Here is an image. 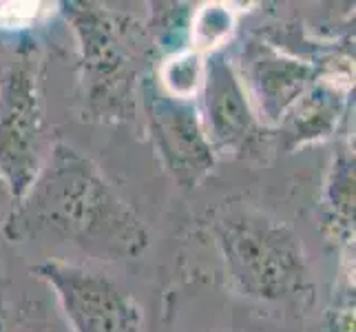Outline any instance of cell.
Wrapping results in <instances>:
<instances>
[{
  "mask_svg": "<svg viewBox=\"0 0 356 332\" xmlns=\"http://www.w3.org/2000/svg\"><path fill=\"white\" fill-rule=\"evenodd\" d=\"M11 244L71 246L97 262H129L151 244L138 211L91 157L67 142L49 146L31 187L5 217Z\"/></svg>",
  "mask_w": 356,
  "mask_h": 332,
  "instance_id": "1",
  "label": "cell"
},
{
  "mask_svg": "<svg viewBox=\"0 0 356 332\" xmlns=\"http://www.w3.org/2000/svg\"><path fill=\"white\" fill-rule=\"evenodd\" d=\"M63 7L78 40L84 111L100 122L133 120L140 109L142 24L100 3H65Z\"/></svg>",
  "mask_w": 356,
  "mask_h": 332,
  "instance_id": "2",
  "label": "cell"
},
{
  "mask_svg": "<svg viewBox=\"0 0 356 332\" xmlns=\"http://www.w3.org/2000/svg\"><path fill=\"white\" fill-rule=\"evenodd\" d=\"M211 230L230 284L243 297L277 303L310 288L303 242L279 217L254 206H228Z\"/></svg>",
  "mask_w": 356,
  "mask_h": 332,
  "instance_id": "3",
  "label": "cell"
},
{
  "mask_svg": "<svg viewBox=\"0 0 356 332\" xmlns=\"http://www.w3.org/2000/svg\"><path fill=\"white\" fill-rule=\"evenodd\" d=\"M44 97L35 54H20L0 73V182L20 200L47 157Z\"/></svg>",
  "mask_w": 356,
  "mask_h": 332,
  "instance_id": "4",
  "label": "cell"
},
{
  "mask_svg": "<svg viewBox=\"0 0 356 332\" xmlns=\"http://www.w3.org/2000/svg\"><path fill=\"white\" fill-rule=\"evenodd\" d=\"M140 109L166 173L181 189L200 187L217 164V153L204 131L200 106L195 100H181L166 93L155 76H142Z\"/></svg>",
  "mask_w": 356,
  "mask_h": 332,
  "instance_id": "5",
  "label": "cell"
},
{
  "mask_svg": "<svg viewBox=\"0 0 356 332\" xmlns=\"http://www.w3.org/2000/svg\"><path fill=\"white\" fill-rule=\"evenodd\" d=\"M54 290L73 332H140L142 308L111 277L63 260L31 266Z\"/></svg>",
  "mask_w": 356,
  "mask_h": 332,
  "instance_id": "6",
  "label": "cell"
},
{
  "mask_svg": "<svg viewBox=\"0 0 356 332\" xmlns=\"http://www.w3.org/2000/svg\"><path fill=\"white\" fill-rule=\"evenodd\" d=\"M200 93V116L213 151L235 157L257 151L266 140L268 127L257 116L235 63L224 49L206 56Z\"/></svg>",
  "mask_w": 356,
  "mask_h": 332,
  "instance_id": "7",
  "label": "cell"
},
{
  "mask_svg": "<svg viewBox=\"0 0 356 332\" xmlns=\"http://www.w3.org/2000/svg\"><path fill=\"white\" fill-rule=\"evenodd\" d=\"M235 69L257 116L268 127H277L286 111L318 78L316 67L308 60L290 56L279 47L259 40L243 45Z\"/></svg>",
  "mask_w": 356,
  "mask_h": 332,
  "instance_id": "8",
  "label": "cell"
},
{
  "mask_svg": "<svg viewBox=\"0 0 356 332\" xmlns=\"http://www.w3.org/2000/svg\"><path fill=\"white\" fill-rule=\"evenodd\" d=\"M346 109V91L330 78H316L279 120V144L288 151L321 142L334 133Z\"/></svg>",
  "mask_w": 356,
  "mask_h": 332,
  "instance_id": "9",
  "label": "cell"
},
{
  "mask_svg": "<svg viewBox=\"0 0 356 332\" xmlns=\"http://www.w3.org/2000/svg\"><path fill=\"white\" fill-rule=\"evenodd\" d=\"M204 63L206 58L195 49H184L164 60L155 80L166 93L181 97V100H193V95L200 93L204 82Z\"/></svg>",
  "mask_w": 356,
  "mask_h": 332,
  "instance_id": "10",
  "label": "cell"
},
{
  "mask_svg": "<svg viewBox=\"0 0 356 332\" xmlns=\"http://www.w3.org/2000/svg\"><path fill=\"white\" fill-rule=\"evenodd\" d=\"M153 18L146 24L155 47H168V56L184 52V42L191 38V18L188 5L181 3H157L153 5Z\"/></svg>",
  "mask_w": 356,
  "mask_h": 332,
  "instance_id": "11",
  "label": "cell"
},
{
  "mask_svg": "<svg viewBox=\"0 0 356 332\" xmlns=\"http://www.w3.org/2000/svg\"><path fill=\"white\" fill-rule=\"evenodd\" d=\"M232 9L226 5H204L200 11H195L191 18V40L195 45V52L211 56L215 52H222L224 40L232 31Z\"/></svg>",
  "mask_w": 356,
  "mask_h": 332,
  "instance_id": "12",
  "label": "cell"
},
{
  "mask_svg": "<svg viewBox=\"0 0 356 332\" xmlns=\"http://www.w3.org/2000/svg\"><path fill=\"white\" fill-rule=\"evenodd\" d=\"M330 191L334 211L343 217V224L350 226V219H354V159H339Z\"/></svg>",
  "mask_w": 356,
  "mask_h": 332,
  "instance_id": "13",
  "label": "cell"
},
{
  "mask_svg": "<svg viewBox=\"0 0 356 332\" xmlns=\"http://www.w3.org/2000/svg\"><path fill=\"white\" fill-rule=\"evenodd\" d=\"M0 332H16L14 326L9 324V319H7L3 313H0Z\"/></svg>",
  "mask_w": 356,
  "mask_h": 332,
  "instance_id": "14",
  "label": "cell"
}]
</instances>
